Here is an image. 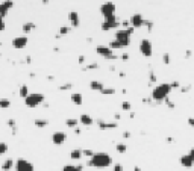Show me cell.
Returning a JSON list of instances; mask_svg holds the SVG:
<instances>
[{
    "mask_svg": "<svg viewBox=\"0 0 194 171\" xmlns=\"http://www.w3.org/2000/svg\"><path fill=\"white\" fill-rule=\"evenodd\" d=\"M86 165L94 168H108L112 165V158L105 151H99V153H94L93 158H90Z\"/></svg>",
    "mask_w": 194,
    "mask_h": 171,
    "instance_id": "obj_1",
    "label": "cell"
},
{
    "mask_svg": "<svg viewBox=\"0 0 194 171\" xmlns=\"http://www.w3.org/2000/svg\"><path fill=\"white\" fill-rule=\"evenodd\" d=\"M173 91V86L171 84H159L152 89V94H150V98L155 100L156 103H164V100L170 95V92Z\"/></svg>",
    "mask_w": 194,
    "mask_h": 171,
    "instance_id": "obj_2",
    "label": "cell"
},
{
    "mask_svg": "<svg viewBox=\"0 0 194 171\" xmlns=\"http://www.w3.org/2000/svg\"><path fill=\"white\" fill-rule=\"evenodd\" d=\"M134 32H135V27H132V26H129V27H121V29H117L115 30V40L117 41H120L121 45H123V48H126V47H129L130 45V37L134 35Z\"/></svg>",
    "mask_w": 194,
    "mask_h": 171,
    "instance_id": "obj_3",
    "label": "cell"
},
{
    "mask_svg": "<svg viewBox=\"0 0 194 171\" xmlns=\"http://www.w3.org/2000/svg\"><path fill=\"white\" fill-rule=\"evenodd\" d=\"M44 100H46L44 94H41V92H32V94H29L24 98V105L27 108H37L41 103H44Z\"/></svg>",
    "mask_w": 194,
    "mask_h": 171,
    "instance_id": "obj_4",
    "label": "cell"
},
{
    "mask_svg": "<svg viewBox=\"0 0 194 171\" xmlns=\"http://www.w3.org/2000/svg\"><path fill=\"white\" fill-rule=\"evenodd\" d=\"M120 26H121V20H120L117 15H112V17H108V18H105V21L102 23V30H103V32L117 30Z\"/></svg>",
    "mask_w": 194,
    "mask_h": 171,
    "instance_id": "obj_5",
    "label": "cell"
},
{
    "mask_svg": "<svg viewBox=\"0 0 194 171\" xmlns=\"http://www.w3.org/2000/svg\"><path fill=\"white\" fill-rule=\"evenodd\" d=\"M96 53L99 55V56H102L103 59H108V61H114L117 59V55L114 53V50L109 47V45H97L96 47Z\"/></svg>",
    "mask_w": 194,
    "mask_h": 171,
    "instance_id": "obj_6",
    "label": "cell"
},
{
    "mask_svg": "<svg viewBox=\"0 0 194 171\" xmlns=\"http://www.w3.org/2000/svg\"><path fill=\"white\" fill-rule=\"evenodd\" d=\"M115 11H117V6L112 2H105V3L100 5V14L103 15V18L115 15Z\"/></svg>",
    "mask_w": 194,
    "mask_h": 171,
    "instance_id": "obj_7",
    "label": "cell"
},
{
    "mask_svg": "<svg viewBox=\"0 0 194 171\" xmlns=\"http://www.w3.org/2000/svg\"><path fill=\"white\" fill-rule=\"evenodd\" d=\"M140 53L144 56V58H150L153 55V47H152V41L149 38H144L141 40L140 43Z\"/></svg>",
    "mask_w": 194,
    "mask_h": 171,
    "instance_id": "obj_8",
    "label": "cell"
},
{
    "mask_svg": "<svg viewBox=\"0 0 194 171\" xmlns=\"http://www.w3.org/2000/svg\"><path fill=\"white\" fill-rule=\"evenodd\" d=\"M14 170H15V171H35V167H34V164H32V162H29V161H26V159L20 158V159H17V161H15Z\"/></svg>",
    "mask_w": 194,
    "mask_h": 171,
    "instance_id": "obj_9",
    "label": "cell"
},
{
    "mask_svg": "<svg viewBox=\"0 0 194 171\" xmlns=\"http://www.w3.org/2000/svg\"><path fill=\"white\" fill-rule=\"evenodd\" d=\"M129 21H130V26H132V27L140 29V27H144V21H146V18H144L140 12H135V14L129 18Z\"/></svg>",
    "mask_w": 194,
    "mask_h": 171,
    "instance_id": "obj_10",
    "label": "cell"
},
{
    "mask_svg": "<svg viewBox=\"0 0 194 171\" xmlns=\"http://www.w3.org/2000/svg\"><path fill=\"white\" fill-rule=\"evenodd\" d=\"M67 18H68V23H70V26L73 29H76V27L80 26V15H79L78 11H70L68 15H67Z\"/></svg>",
    "mask_w": 194,
    "mask_h": 171,
    "instance_id": "obj_11",
    "label": "cell"
},
{
    "mask_svg": "<svg viewBox=\"0 0 194 171\" xmlns=\"http://www.w3.org/2000/svg\"><path fill=\"white\" fill-rule=\"evenodd\" d=\"M27 43H29V38H27V37H15L11 44H12L14 48L21 50V48H24V47L27 45Z\"/></svg>",
    "mask_w": 194,
    "mask_h": 171,
    "instance_id": "obj_12",
    "label": "cell"
},
{
    "mask_svg": "<svg viewBox=\"0 0 194 171\" xmlns=\"http://www.w3.org/2000/svg\"><path fill=\"white\" fill-rule=\"evenodd\" d=\"M65 141H67V135H65L64 132H55V133L52 135V142H53L55 145H62Z\"/></svg>",
    "mask_w": 194,
    "mask_h": 171,
    "instance_id": "obj_13",
    "label": "cell"
},
{
    "mask_svg": "<svg viewBox=\"0 0 194 171\" xmlns=\"http://www.w3.org/2000/svg\"><path fill=\"white\" fill-rule=\"evenodd\" d=\"M181 165H182L184 168H191L194 165V156H191L190 153L182 155V156H181Z\"/></svg>",
    "mask_w": 194,
    "mask_h": 171,
    "instance_id": "obj_14",
    "label": "cell"
},
{
    "mask_svg": "<svg viewBox=\"0 0 194 171\" xmlns=\"http://www.w3.org/2000/svg\"><path fill=\"white\" fill-rule=\"evenodd\" d=\"M97 126L102 130H111V129H117V123L115 121L108 123V121H103V120H97Z\"/></svg>",
    "mask_w": 194,
    "mask_h": 171,
    "instance_id": "obj_15",
    "label": "cell"
},
{
    "mask_svg": "<svg viewBox=\"0 0 194 171\" xmlns=\"http://www.w3.org/2000/svg\"><path fill=\"white\" fill-rule=\"evenodd\" d=\"M37 29V24L34 23V21H26V23H23V26H21V30H23V34L24 35H29L32 30H35Z\"/></svg>",
    "mask_w": 194,
    "mask_h": 171,
    "instance_id": "obj_16",
    "label": "cell"
},
{
    "mask_svg": "<svg viewBox=\"0 0 194 171\" xmlns=\"http://www.w3.org/2000/svg\"><path fill=\"white\" fill-rule=\"evenodd\" d=\"M79 123L83 124V126H91V124L94 123V120H93L91 115H88V114H82V115L79 117Z\"/></svg>",
    "mask_w": 194,
    "mask_h": 171,
    "instance_id": "obj_17",
    "label": "cell"
},
{
    "mask_svg": "<svg viewBox=\"0 0 194 171\" xmlns=\"http://www.w3.org/2000/svg\"><path fill=\"white\" fill-rule=\"evenodd\" d=\"M70 100H71L76 106H80V105L83 103V97H82L80 92H73V94L70 95Z\"/></svg>",
    "mask_w": 194,
    "mask_h": 171,
    "instance_id": "obj_18",
    "label": "cell"
},
{
    "mask_svg": "<svg viewBox=\"0 0 194 171\" xmlns=\"http://www.w3.org/2000/svg\"><path fill=\"white\" fill-rule=\"evenodd\" d=\"M14 165H15V161L11 159V158H8V159L2 164V171H11L14 168Z\"/></svg>",
    "mask_w": 194,
    "mask_h": 171,
    "instance_id": "obj_19",
    "label": "cell"
},
{
    "mask_svg": "<svg viewBox=\"0 0 194 171\" xmlns=\"http://www.w3.org/2000/svg\"><path fill=\"white\" fill-rule=\"evenodd\" d=\"M71 30H73V27H71V26L64 24V26H61V27H59V35H58V37H59V38H61V37H67V35H70V34H71Z\"/></svg>",
    "mask_w": 194,
    "mask_h": 171,
    "instance_id": "obj_20",
    "label": "cell"
},
{
    "mask_svg": "<svg viewBox=\"0 0 194 171\" xmlns=\"http://www.w3.org/2000/svg\"><path fill=\"white\" fill-rule=\"evenodd\" d=\"M103 88H105V85H103L102 82H99V80H91V82H90V89H93V91L100 92Z\"/></svg>",
    "mask_w": 194,
    "mask_h": 171,
    "instance_id": "obj_21",
    "label": "cell"
},
{
    "mask_svg": "<svg viewBox=\"0 0 194 171\" xmlns=\"http://www.w3.org/2000/svg\"><path fill=\"white\" fill-rule=\"evenodd\" d=\"M82 156H83V150H80V148H75V150L70 153V158H71L73 161H79Z\"/></svg>",
    "mask_w": 194,
    "mask_h": 171,
    "instance_id": "obj_22",
    "label": "cell"
},
{
    "mask_svg": "<svg viewBox=\"0 0 194 171\" xmlns=\"http://www.w3.org/2000/svg\"><path fill=\"white\" fill-rule=\"evenodd\" d=\"M29 94H31V92H29V86L27 85H21L18 88V95H20L21 98H26Z\"/></svg>",
    "mask_w": 194,
    "mask_h": 171,
    "instance_id": "obj_23",
    "label": "cell"
},
{
    "mask_svg": "<svg viewBox=\"0 0 194 171\" xmlns=\"http://www.w3.org/2000/svg\"><path fill=\"white\" fill-rule=\"evenodd\" d=\"M34 124H35V127L38 129H44L49 126V121L47 120H44V118H37V120H34Z\"/></svg>",
    "mask_w": 194,
    "mask_h": 171,
    "instance_id": "obj_24",
    "label": "cell"
},
{
    "mask_svg": "<svg viewBox=\"0 0 194 171\" xmlns=\"http://www.w3.org/2000/svg\"><path fill=\"white\" fill-rule=\"evenodd\" d=\"M115 151L117 153H120V155L126 153V151H127V144H124V142H118V144H115Z\"/></svg>",
    "mask_w": 194,
    "mask_h": 171,
    "instance_id": "obj_25",
    "label": "cell"
},
{
    "mask_svg": "<svg viewBox=\"0 0 194 171\" xmlns=\"http://www.w3.org/2000/svg\"><path fill=\"white\" fill-rule=\"evenodd\" d=\"M6 124L11 127V130H12V135H15V133H17V130H18V126H17V123H15V120H14V118H9V120L6 121Z\"/></svg>",
    "mask_w": 194,
    "mask_h": 171,
    "instance_id": "obj_26",
    "label": "cell"
},
{
    "mask_svg": "<svg viewBox=\"0 0 194 171\" xmlns=\"http://www.w3.org/2000/svg\"><path fill=\"white\" fill-rule=\"evenodd\" d=\"M78 124H79L78 118H68V120H65V126H67V127H70V129L78 127Z\"/></svg>",
    "mask_w": 194,
    "mask_h": 171,
    "instance_id": "obj_27",
    "label": "cell"
},
{
    "mask_svg": "<svg viewBox=\"0 0 194 171\" xmlns=\"http://www.w3.org/2000/svg\"><path fill=\"white\" fill-rule=\"evenodd\" d=\"M9 106H11V100L9 98H6V97L0 98V109H8Z\"/></svg>",
    "mask_w": 194,
    "mask_h": 171,
    "instance_id": "obj_28",
    "label": "cell"
},
{
    "mask_svg": "<svg viewBox=\"0 0 194 171\" xmlns=\"http://www.w3.org/2000/svg\"><path fill=\"white\" fill-rule=\"evenodd\" d=\"M100 94H103V95H114V94H115V88H108V86H105V88L100 91Z\"/></svg>",
    "mask_w": 194,
    "mask_h": 171,
    "instance_id": "obj_29",
    "label": "cell"
},
{
    "mask_svg": "<svg viewBox=\"0 0 194 171\" xmlns=\"http://www.w3.org/2000/svg\"><path fill=\"white\" fill-rule=\"evenodd\" d=\"M100 65L97 64V62H91V64H88L86 67H83V71H90V70H97Z\"/></svg>",
    "mask_w": 194,
    "mask_h": 171,
    "instance_id": "obj_30",
    "label": "cell"
},
{
    "mask_svg": "<svg viewBox=\"0 0 194 171\" xmlns=\"http://www.w3.org/2000/svg\"><path fill=\"white\" fill-rule=\"evenodd\" d=\"M149 82H150V85H153V84L158 82V76L155 74L153 70H150V73H149Z\"/></svg>",
    "mask_w": 194,
    "mask_h": 171,
    "instance_id": "obj_31",
    "label": "cell"
},
{
    "mask_svg": "<svg viewBox=\"0 0 194 171\" xmlns=\"http://www.w3.org/2000/svg\"><path fill=\"white\" fill-rule=\"evenodd\" d=\"M109 47H111L112 50H117V48H123V45H121V43H120V41H117V40H114V41H111V43H109Z\"/></svg>",
    "mask_w": 194,
    "mask_h": 171,
    "instance_id": "obj_32",
    "label": "cell"
},
{
    "mask_svg": "<svg viewBox=\"0 0 194 171\" xmlns=\"http://www.w3.org/2000/svg\"><path fill=\"white\" fill-rule=\"evenodd\" d=\"M121 109H123L124 112H129V111L132 109V105H130V102H123V103H121Z\"/></svg>",
    "mask_w": 194,
    "mask_h": 171,
    "instance_id": "obj_33",
    "label": "cell"
},
{
    "mask_svg": "<svg viewBox=\"0 0 194 171\" xmlns=\"http://www.w3.org/2000/svg\"><path fill=\"white\" fill-rule=\"evenodd\" d=\"M144 27L147 29V32H150V30L153 29V21H152V20H146V21H144Z\"/></svg>",
    "mask_w": 194,
    "mask_h": 171,
    "instance_id": "obj_34",
    "label": "cell"
},
{
    "mask_svg": "<svg viewBox=\"0 0 194 171\" xmlns=\"http://www.w3.org/2000/svg\"><path fill=\"white\" fill-rule=\"evenodd\" d=\"M164 103H165L170 109H174V108H176V103H174V102H171V100H170V97H167V98L164 100Z\"/></svg>",
    "mask_w": 194,
    "mask_h": 171,
    "instance_id": "obj_35",
    "label": "cell"
},
{
    "mask_svg": "<svg viewBox=\"0 0 194 171\" xmlns=\"http://www.w3.org/2000/svg\"><path fill=\"white\" fill-rule=\"evenodd\" d=\"M6 151H8V144L6 142H0V156L6 155Z\"/></svg>",
    "mask_w": 194,
    "mask_h": 171,
    "instance_id": "obj_36",
    "label": "cell"
},
{
    "mask_svg": "<svg viewBox=\"0 0 194 171\" xmlns=\"http://www.w3.org/2000/svg\"><path fill=\"white\" fill-rule=\"evenodd\" d=\"M62 171H79L76 165H64L62 167Z\"/></svg>",
    "mask_w": 194,
    "mask_h": 171,
    "instance_id": "obj_37",
    "label": "cell"
},
{
    "mask_svg": "<svg viewBox=\"0 0 194 171\" xmlns=\"http://www.w3.org/2000/svg\"><path fill=\"white\" fill-rule=\"evenodd\" d=\"M71 88H73V84H64V85L59 86L61 91H68V89H71Z\"/></svg>",
    "mask_w": 194,
    "mask_h": 171,
    "instance_id": "obj_38",
    "label": "cell"
},
{
    "mask_svg": "<svg viewBox=\"0 0 194 171\" xmlns=\"http://www.w3.org/2000/svg\"><path fill=\"white\" fill-rule=\"evenodd\" d=\"M162 62H164L165 65L170 64V55H168V53H164V55H162Z\"/></svg>",
    "mask_w": 194,
    "mask_h": 171,
    "instance_id": "obj_39",
    "label": "cell"
},
{
    "mask_svg": "<svg viewBox=\"0 0 194 171\" xmlns=\"http://www.w3.org/2000/svg\"><path fill=\"white\" fill-rule=\"evenodd\" d=\"M93 155H94V151H93L91 148H85V150H83V156H86V158H93Z\"/></svg>",
    "mask_w": 194,
    "mask_h": 171,
    "instance_id": "obj_40",
    "label": "cell"
},
{
    "mask_svg": "<svg viewBox=\"0 0 194 171\" xmlns=\"http://www.w3.org/2000/svg\"><path fill=\"white\" fill-rule=\"evenodd\" d=\"M6 29V23H5V17L0 15V32H3Z\"/></svg>",
    "mask_w": 194,
    "mask_h": 171,
    "instance_id": "obj_41",
    "label": "cell"
},
{
    "mask_svg": "<svg viewBox=\"0 0 194 171\" xmlns=\"http://www.w3.org/2000/svg\"><path fill=\"white\" fill-rule=\"evenodd\" d=\"M129 58H130V56H129V53H123V55L120 56V59H121L123 62H127V61H129Z\"/></svg>",
    "mask_w": 194,
    "mask_h": 171,
    "instance_id": "obj_42",
    "label": "cell"
},
{
    "mask_svg": "<svg viewBox=\"0 0 194 171\" xmlns=\"http://www.w3.org/2000/svg\"><path fill=\"white\" fill-rule=\"evenodd\" d=\"M129 26H130L129 20H121V27H129Z\"/></svg>",
    "mask_w": 194,
    "mask_h": 171,
    "instance_id": "obj_43",
    "label": "cell"
},
{
    "mask_svg": "<svg viewBox=\"0 0 194 171\" xmlns=\"http://www.w3.org/2000/svg\"><path fill=\"white\" fill-rule=\"evenodd\" d=\"M112 170L114 171H123V165H121V164H115Z\"/></svg>",
    "mask_w": 194,
    "mask_h": 171,
    "instance_id": "obj_44",
    "label": "cell"
},
{
    "mask_svg": "<svg viewBox=\"0 0 194 171\" xmlns=\"http://www.w3.org/2000/svg\"><path fill=\"white\" fill-rule=\"evenodd\" d=\"M190 89H191V86H190V85H185V86H182V88H181V91H182V92H188Z\"/></svg>",
    "mask_w": 194,
    "mask_h": 171,
    "instance_id": "obj_45",
    "label": "cell"
},
{
    "mask_svg": "<svg viewBox=\"0 0 194 171\" xmlns=\"http://www.w3.org/2000/svg\"><path fill=\"white\" fill-rule=\"evenodd\" d=\"M171 86H173V89H176V88H179V86H181V84H179L178 80H174V82H171Z\"/></svg>",
    "mask_w": 194,
    "mask_h": 171,
    "instance_id": "obj_46",
    "label": "cell"
},
{
    "mask_svg": "<svg viewBox=\"0 0 194 171\" xmlns=\"http://www.w3.org/2000/svg\"><path fill=\"white\" fill-rule=\"evenodd\" d=\"M73 132H75V135H80V133H82V130H80L79 127H75L73 129Z\"/></svg>",
    "mask_w": 194,
    "mask_h": 171,
    "instance_id": "obj_47",
    "label": "cell"
},
{
    "mask_svg": "<svg viewBox=\"0 0 194 171\" xmlns=\"http://www.w3.org/2000/svg\"><path fill=\"white\" fill-rule=\"evenodd\" d=\"M188 124L194 129V118H193V117H191V118H188Z\"/></svg>",
    "mask_w": 194,
    "mask_h": 171,
    "instance_id": "obj_48",
    "label": "cell"
},
{
    "mask_svg": "<svg viewBox=\"0 0 194 171\" xmlns=\"http://www.w3.org/2000/svg\"><path fill=\"white\" fill-rule=\"evenodd\" d=\"M78 62H79V64H83V62H85V56H79Z\"/></svg>",
    "mask_w": 194,
    "mask_h": 171,
    "instance_id": "obj_49",
    "label": "cell"
},
{
    "mask_svg": "<svg viewBox=\"0 0 194 171\" xmlns=\"http://www.w3.org/2000/svg\"><path fill=\"white\" fill-rule=\"evenodd\" d=\"M130 136H132L130 132H124V133H123V138H130Z\"/></svg>",
    "mask_w": 194,
    "mask_h": 171,
    "instance_id": "obj_50",
    "label": "cell"
},
{
    "mask_svg": "<svg viewBox=\"0 0 194 171\" xmlns=\"http://www.w3.org/2000/svg\"><path fill=\"white\" fill-rule=\"evenodd\" d=\"M191 55H193V52H191V50H187V52H185V56H187V58H190Z\"/></svg>",
    "mask_w": 194,
    "mask_h": 171,
    "instance_id": "obj_51",
    "label": "cell"
},
{
    "mask_svg": "<svg viewBox=\"0 0 194 171\" xmlns=\"http://www.w3.org/2000/svg\"><path fill=\"white\" fill-rule=\"evenodd\" d=\"M76 167H78V170H79V171L83 170V165H80V164H79V165H76Z\"/></svg>",
    "mask_w": 194,
    "mask_h": 171,
    "instance_id": "obj_52",
    "label": "cell"
},
{
    "mask_svg": "<svg viewBox=\"0 0 194 171\" xmlns=\"http://www.w3.org/2000/svg\"><path fill=\"white\" fill-rule=\"evenodd\" d=\"M41 2H42V5H49V2H50V0H41Z\"/></svg>",
    "mask_w": 194,
    "mask_h": 171,
    "instance_id": "obj_53",
    "label": "cell"
},
{
    "mask_svg": "<svg viewBox=\"0 0 194 171\" xmlns=\"http://www.w3.org/2000/svg\"><path fill=\"white\" fill-rule=\"evenodd\" d=\"M134 171H141V170H140V167H135V168H134Z\"/></svg>",
    "mask_w": 194,
    "mask_h": 171,
    "instance_id": "obj_54",
    "label": "cell"
}]
</instances>
